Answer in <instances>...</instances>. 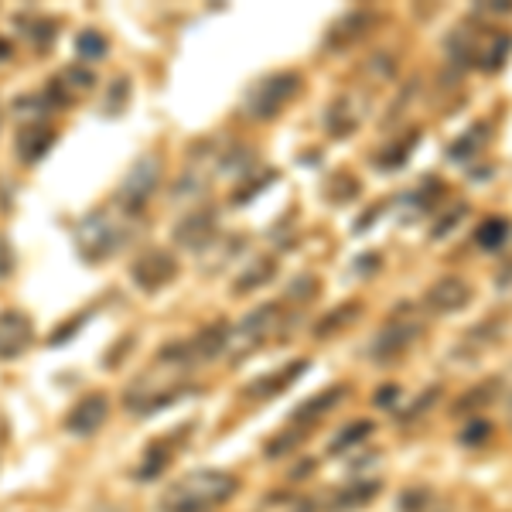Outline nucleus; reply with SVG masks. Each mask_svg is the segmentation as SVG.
I'll return each mask as SVG.
<instances>
[{
  "mask_svg": "<svg viewBox=\"0 0 512 512\" xmlns=\"http://www.w3.org/2000/svg\"><path fill=\"white\" fill-rule=\"evenodd\" d=\"M236 475L219 472V468H198V472L178 478L164 489L158 509L161 512H212L222 502L236 495Z\"/></svg>",
  "mask_w": 512,
  "mask_h": 512,
  "instance_id": "f257e3e1",
  "label": "nucleus"
},
{
  "mask_svg": "<svg viewBox=\"0 0 512 512\" xmlns=\"http://www.w3.org/2000/svg\"><path fill=\"white\" fill-rule=\"evenodd\" d=\"M123 239H127V219L113 209H93L79 222V233H76L79 253L93 263L117 253L123 246Z\"/></svg>",
  "mask_w": 512,
  "mask_h": 512,
  "instance_id": "f03ea898",
  "label": "nucleus"
},
{
  "mask_svg": "<svg viewBox=\"0 0 512 512\" xmlns=\"http://www.w3.org/2000/svg\"><path fill=\"white\" fill-rule=\"evenodd\" d=\"M297 93H301V76H294V72H277V76L256 82L250 89V96H246L243 110L250 113L253 120H270V117H277Z\"/></svg>",
  "mask_w": 512,
  "mask_h": 512,
  "instance_id": "7ed1b4c3",
  "label": "nucleus"
},
{
  "mask_svg": "<svg viewBox=\"0 0 512 512\" xmlns=\"http://www.w3.org/2000/svg\"><path fill=\"white\" fill-rule=\"evenodd\" d=\"M277 321H280L277 304H267V308H256L253 315H246L236 325V332H229V345H226L229 355H233V359H243V355H250L253 349H260V345L274 335Z\"/></svg>",
  "mask_w": 512,
  "mask_h": 512,
  "instance_id": "20e7f679",
  "label": "nucleus"
},
{
  "mask_svg": "<svg viewBox=\"0 0 512 512\" xmlns=\"http://www.w3.org/2000/svg\"><path fill=\"white\" fill-rule=\"evenodd\" d=\"M158 178H161L158 158H151V154L140 158L134 168L127 171V178H123V185H120V195H117L120 209H127V212L144 209V202L154 195V188H158Z\"/></svg>",
  "mask_w": 512,
  "mask_h": 512,
  "instance_id": "39448f33",
  "label": "nucleus"
},
{
  "mask_svg": "<svg viewBox=\"0 0 512 512\" xmlns=\"http://www.w3.org/2000/svg\"><path fill=\"white\" fill-rule=\"evenodd\" d=\"M181 393H185V390H181V383H154L151 376H144V379H137V383H130V390H127V396H123V403H127L130 414L151 417L154 410L175 403Z\"/></svg>",
  "mask_w": 512,
  "mask_h": 512,
  "instance_id": "423d86ee",
  "label": "nucleus"
},
{
  "mask_svg": "<svg viewBox=\"0 0 512 512\" xmlns=\"http://www.w3.org/2000/svg\"><path fill=\"white\" fill-rule=\"evenodd\" d=\"M175 274H178L175 256L164 250H147L144 256H137V263H134V284L144 287V291H158V287L171 284Z\"/></svg>",
  "mask_w": 512,
  "mask_h": 512,
  "instance_id": "0eeeda50",
  "label": "nucleus"
},
{
  "mask_svg": "<svg viewBox=\"0 0 512 512\" xmlns=\"http://www.w3.org/2000/svg\"><path fill=\"white\" fill-rule=\"evenodd\" d=\"M475 297L472 284L461 277H441L437 284H431L427 291V304L437 311V315H454V311L468 308V301Z\"/></svg>",
  "mask_w": 512,
  "mask_h": 512,
  "instance_id": "6e6552de",
  "label": "nucleus"
},
{
  "mask_svg": "<svg viewBox=\"0 0 512 512\" xmlns=\"http://www.w3.org/2000/svg\"><path fill=\"white\" fill-rule=\"evenodd\" d=\"M106 417H110V400L106 396H99V393H93V396H86L82 403H76L72 407V414H69V420H65V427H69L72 434H96L99 427L106 424Z\"/></svg>",
  "mask_w": 512,
  "mask_h": 512,
  "instance_id": "1a4fd4ad",
  "label": "nucleus"
},
{
  "mask_svg": "<svg viewBox=\"0 0 512 512\" xmlns=\"http://www.w3.org/2000/svg\"><path fill=\"white\" fill-rule=\"evenodd\" d=\"M417 335H420V328L417 325H400V321H393L390 328H383L379 332V338L373 342V355H376V362H396L403 352L410 349V345L417 342Z\"/></svg>",
  "mask_w": 512,
  "mask_h": 512,
  "instance_id": "9d476101",
  "label": "nucleus"
},
{
  "mask_svg": "<svg viewBox=\"0 0 512 512\" xmlns=\"http://www.w3.org/2000/svg\"><path fill=\"white\" fill-rule=\"evenodd\" d=\"M31 345V321L21 311H4L0 315V359H18Z\"/></svg>",
  "mask_w": 512,
  "mask_h": 512,
  "instance_id": "9b49d317",
  "label": "nucleus"
},
{
  "mask_svg": "<svg viewBox=\"0 0 512 512\" xmlns=\"http://www.w3.org/2000/svg\"><path fill=\"white\" fill-rule=\"evenodd\" d=\"M212 236H216V212L212 209L195 212L175 229V243L185 246V250H205L212 243Z\"/></svg>",
  "mask_w": 512,
  "mask_h": 512,
  "instance_id": "f8f14e48",
  "label": "nucleus"
},
{
  "mask_svg": "<svg viewBox=\"0 0 512 512\" xmlns=\"http://www.w3.org/2000/svg\"><path fill=\"white\" fill-rule=\"evenodd\" d=\"M192 345V355H195V362H209V359H219V352L229 345V328L222 325H209L205 332H198L195 342H188Z\"/></svg>",
  "mask_w": 512,
  "mask_h": 512,
  "instance_id": "ddd939ff",
  "label": "nucleus"
},
{
  "mask_svg": "<svg viewBox=\"0 0 512 512\" xmlns=\"http://www.w3.org/2000/svg\"><path fill=\"white\" fill-rule=\"evenodd\" d=\"M52 140H55L52 127H45V123H31V127L21 134V158L24 161H38L41 154L52 147Z\"/></svg>",
  "mask_w": 512,
  "mask_h": 512,
  "instance_id": "4468645a",
  "label": "nucleus"
},
{
  "mask_svg": "<svg viewBox=\"0 0 512 512\" xmlns=\"http://www.w3.org/2000/svg\"><path fill=\"white\" fill-rule=\"evenodd\" d=\"M304 369H308V362H291V366H287V369H280L277 376L256 379V383L250 386V396H256V400H260V396H270V393H280V390H287V383H291V379H297V376H301Z\"/></svg>",
  "mask_w": 512,
  "mask_h": 512,
  "instance_id": "2eb2a0df",
  "label": "nucleus"
},
{
  "mask_svg": "<svg viewBox=\"0 0 512 512\" xmlns=\"http://www.w3.org/2000/svg\"><path fill=\"white\" fill-rule=\"evenodd\" d=\"M345 396V386H332V390H325V393H318V396H311L308 403H301L297 407V420H304V424H311V420H318L321 414H328V410L335 407L338 400Z\"/></svg>",
  "mask_w": 512,
  "mask_h": 512,
  "instance_id": "dca6fc26",
  "label": "nucleus"
},
{
  "mask_svg": "<svg viewBox=\"0 0 512 512\" xmlns=\"http://www.w3.org/2000/svg\"><path fill=\"white\" fill-rule=\"evenodd\" d=\"M93 72L89 69H82V65H72V69H65L59 82H52V93H59V99H69V96H76V93H86L89 86H93Z\"/></svg>",
  "mask_w": 512,
  "mask_h": 512,
  "instance_id": "f3484780",
  "label": "nucleus"
},
{
  "mask_svg": "<svg viewBox=\"0 0 512 512\" xmlns=\"http://www.w3.org/2000/svg\"><path fill=\"white\" fill-rule=\"evenodd\" d=\"M328 130H332L335 137H345L349 130L359 127V113H355V106H352V99H338V103L328 110Z\"/></svg>",
  "mask_w": 512,
  "mask_h": 512,
  "instance_id": "a211bd4d",
  "label": "nucleus"
},
{
  "mask_svg": "<svg viewBox=\"0 0 512 512\" xmlns=\"http://www.w3.org/2000/svg\"><path fill=\"white\" fill-rule=\"evenodd\" d=\"M205 185H209V168L202 161H192L185 168V175L178 178L175 185V198H188V195H202Z\"/></svg>",
  "mask_w": 512,
  "mask_h": 512,
  "instance_id": "6ab92c4d",
  "label": "nucleus"
},
{
  "mask_svg": "<svg viewBox=\"0 0 512 512\" xmlns=\"http://www.w3.org/2000/svg\"><path fill=\"white\" fill-rule=\"evenodd\" d=\"M506 239H509V222L506 219H485L475 233V243L482 246V250H499Z\"/></svg>",
  "mask_w": 512,
  "mask_h": 512,
  "instance_id": "aec40b11",
  "label": "nucleus"
},
{
  "mask_svg": "<svg viewBox=\"0 0 512 512\" xmlns=\"http://www.w3.org/2000/svg\"><path fill=\"white\" fill-rule=\"evenodd\" d=\"M274 270H277V263L274 260H256V267H250L243 274V280L236 284V291L243 294V291H256L260 284H267L270 277H274Z\"/></svg>",
  "mask_w": 512,
  "mask_h": 512,
  "instance_id": "412c9836",
  "label": "nucleus"
},
{
  "mask_svg": "<svg viewBox=\"0 0 512 512\" xmlns=\"http://www.w3.org/2000/svg\"><path fill=\"white\" fill-rule=\"evenodd\" d=\"M485 134H489V127H482V123H478V127L468 137H458V144H451V151H448L451 161H468V158H472L478 147L485 144V140H478V137H485Z\"/></svg>",
  "mask_w": 512,
  "mask_h": 512,
  "instance_id": "4be33fe9",
  "label": "nucleus"
},
{
  "mask_svg": "<svg viewBox=\"0 0 512 512\" xmlns=\"http://www.w3.org/2000/svg\"><path fill=\"white\" fill-rule=\"evenodd\" d=\"M76 48H79V55H82L86 62H99V59L106 55V48H110V45H106V38L99 35V31H82L79 41H76Z\"/></svg>",
  "mask_w": 512,
  "mask_h": 512,
  "instance_id": "5701e85b",
  "label": "nucleus"
},
{
  "mask_svg": "<svg viewBox=\"0 0 512 512\" xmlns=\"http://www.w3.org/2000/svg\"><path fill=\"white\" fill-rule=\"evenodd\" d=\"M24 35L35 41V48H48V45L55 41V35H59V31H55V21H48V18H31V21H28V31H24Z\"/></svg>",
  "mask_w": 512,
  "mask_h": 512,
  "instance_id": "b1692460",
  "label": "nucleus"
},
{
  "mask_svg": "<svg viewBox=\"0 0 512 512\" xmlns=\"http://www.w3.org/2000/svg\"><path fill=\"white\" fill-rule=\"evenodd\" d=\"M379 492V482H366V485H355V489L342 492V499H335V506L342 509H352V506H366L369 499Z\"/></svg>",
  "mask_w": 512,
  "mask_h": 512,
  "instance_id": "393cba45",
  "label": "nucleus"
},
{
  "mask_svg": "<svg viewBox=\"0 0 512 512\" xmlns=\"http://www.w3.org/2000/svg\"><path fill=\"white\" fill-rule=\"evenodd\" d=\"M369 434H373V424H369V420H359V424H352L349 431L338 434V441L332 444V454H342L345 448H352V444H359L362 437H369Z\"/></svg>",
  "mask_w": 512,
  "mask_h": 512,
  "instance_id": "a878e982",
  "label": "nucleus"
},
{
  "mask_svg": "<svg viewBox=\"0 0 512 512\" xmlns=\"http://www.w3.org/2000/svg\"><path fill=\"white\" fill-rule=\"evenodd\" d=\"M492 437V427L485 424V420H475V424H468L465 431H461V444H468V448H478V444H485Z\"/></svg>",
  "mask_w": 512,
  "mask_h": 512,
  "instance_id": "bb28decb",
  "label": "nucleus"
},
{
  "mask_svg": "<svg viewBox=\"0 0 512 512\" xmlns=\"http://www.w3.org/2000/svg\"><path fill=\"white\" fill-rule=\"evenodd\" d=\"M355 315H359V304H349V308L335 311L332 318H325V321H321V325H318V335H332V328H338L345 318H355Z\"/></svg>",
  "mask_w": 512,
  "mask_h": 512,
  "instance_id": "cd10ccee",
  "label": "nucleus"
},
{
  "mask_svg": "<svg viewBox=\"0 0 512 512\" xmlns=\"http://www.w3.org/2000/svg\"><path fill=\"white\" fill-rule=\"evenodd\" d=\"M11 270H14V253L7 246V239H0V280L11 277Z\"/></svg>",
  "mask_w": 512,
  "mask_h": 512,
  "instance_id": "c85d7f7f",
  "label": "nucleus"
},
{
  "mask_svg": "<svg viewBox=\"0 0 512 512\" xmlns=\"http://www.w3.org/2000/svg\"><path fill=\"white\" fill-rule=\"evenodd\" d=\"M7 55H11V45H7V41H0V62H4Z\"/></svg>",
  "mask_w": 512,
  "mask_h": 512,
  "instance_id": "c756f323",
  "label": "nucleus"
},
{
  "mask_svg": "<svg viewBox=\"0 0 512 512\" xmlns=\"http://www.w3.org/2000/svg\"><path fill=\"white\" fill-rule=\"evenodd\" d=\"M509 424H512V403H509Z\"/></svg>",
  "mask_w": 512,
  "mask_h": 512,
  "instance_id": "7c9ffc66",
  "label": "nucleus"
}]
</instances>
